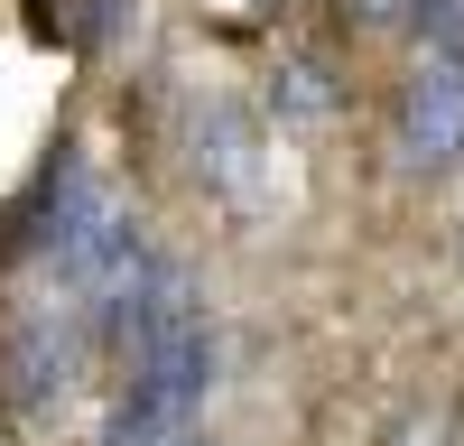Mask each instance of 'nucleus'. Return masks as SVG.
<instances>
[{
	"label": "nucleus",
	"instance_id": "f257e3e1",
	"mask_svg": "<svg viewBox=\"0 0 464 446\" xmlns=\"http://www.w3.org/2000/svg\"><path fill=\"white\" fill-rule=\"evenodd\" d=\"M205 400H214V316L121 354V400L102 419V446H196Z\"/></svg>",
	"mask_w": 464,
	"mask_h": 446
},
{
	"label": "nucleus",
	"instance_id": "f03ea898",
	"mask_svg": "<svg viewBox=\"0 0 464 446\" xmlns=\"http://www.w3.org/2000/svg\"><path fill=\"white\" fill-rule=\"evenodd\" d=\"M93 344H102V325L65 288L19 297L10 325H0V400H10V419H28V428L65 419L74 391L93 382Z\"/></svg>",
	"mask_w": 464,
	"mask_h": 446
},
{
	"label": "nucleus",
	"instance_id": "7ed1b4c3",
	"mask_svg": "<svg viewBox=\"0 0 464 446\" xmlns=\"http://www.w3.org/2000/svg\"><path fill=\"white\" fill-rule=\"evenodd\" d=\"M177 159L223 205H260L269 196V121H260L242 93H214V84L186 93L177 102Z\"/></svg>",
	"mask_w": 464,
	"mask_h": 446
},
{
	"label": "nucleus",
	"instance_id": "20e7f679",
	"mask_svg": "<svg viewBox=\"0 0 464 446\" xmlns=\"http://www.w3.org/2000/svg\"><path fill=\"white\" fill-rule=\"evenodd\" d=\"M391 159L409 177H437L464 159V56H418L400 74V102H391Z\"/></svg>",
	"mask_w": 464,
	"mask_h": 446
},
{
	"label": "nucleus",
	"instance_id": "39448f33",
	"mask_svg": "<svg viewBox=\"0 0 464 446\" xmlns=\"http://www.w3.org/2000/svg\"><path fill=\"white\" fill-rule=\"evenodd\" d=\"M279 112H288V121H325V112H334V84H325L316 56H288L279 65Z\"/></svg>",
	"mask_w": 464,
	"mask_h": 446
},
{
	"label": "nucleus",
	"instance_id": "423d86ee",
	"mask_svg": "<svg viewBox=\"0 0 464 446\" xmlns=\"http://www.w3.org/2000/svg\"><path fill=\"white\" fill-rule=\"evenodd\" d=\"M121 10H130V28H140V0H84L74 37H84V47H111V37H121Z\"/></svg>",
	"mask_w": 464,
	"mask_h": 446
}]
</instances>
